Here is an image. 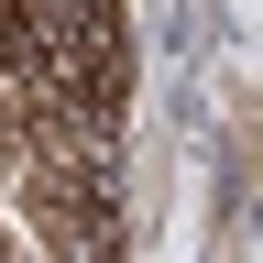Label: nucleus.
<instances>
[{"instance_id": "1", "label": "nucleus", "mask_w": 263, "mask_h": 263, "mask_svg": "<svg viewBox=\"0 0 263 263\" xmlns=\"http://www.w3.org/2000/svg\"><path fill=\"white\" fill-rule=\"evenodd\" d=\"M0 252H11V230H0Z\"/></svg>"}]
</instances>
